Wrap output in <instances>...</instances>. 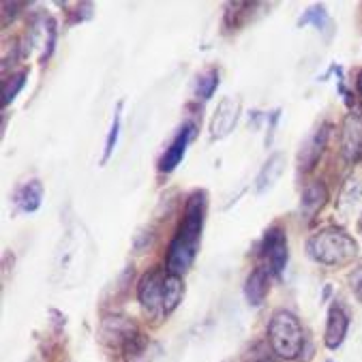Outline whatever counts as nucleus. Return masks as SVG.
Instances as JSON below:
<instances>
[{"label": "nucleus", "mask_w": 362, "mask_h": 362, "mask_svg": "<svg viewBox=\"0 0 362 362\" xmlns=\"http://www.w3.org/2000/svg\"><path fill=\"white\" fill-rule=\"evenodd\" d=\"M307 24H313L320 33H326V30L332 26L330 16H328V11H326L324 5H313V7H309V9L300 16L298 26H307Z\"/></svg>", "instance_id": "412c9836"}, {"label": "nucleus", "mask_w": 362, "mask_h": 362, "mask_svg": "<svg viewBox=\"0 0 362 362\" xmlns=\"http://www.w3.org/2000/svg\"><path fill=\"white\" fill-rule=\"evenodd\" d=\"M137 332L139 330L131 320H127L122 315H105L101 322V328H99V339H101V343H105L110 347L122 349L124 343L129 339H133Z\"/></svg>", "instance_id": "1a4fd4ad"}, {"label": "nucleus", "mask_w": 362, "mask_h": 362, "mask_svg": "<svg viewBox=\"0 0 362 362\" xmlns=\"http://www.w3.org/2000/svg\"><path fill=\"white\" fill-rule=\"evenodd\" d=\"M165 276L168 272L161 268H151L141 274L137 281V300L141 309L146 311L151 317H161L163 315V289H165Z\"/></svg>", "instance_id": "20e7f679"}, {"label": "nucleus", "mask_w": 362, "mask_h": 362, "mask_svg": "<svg viewBox=\"0 0 362 362\" xmlns=\"http://www.w3.org/2000/svg\"><path fill=\"white\" fill-rule=\"evenodd\" d=\"M307 253L322 266H345L358 257V243L341 228H324L307 240Z\"/></svg>", "instance_id": "f03ea898"}, {"label": "nucleus", "mask_w": 362, "mask_h": 362, "mask_svg": "<svg viewBox=\"0 0 362 362\" xmlns=\"http://www.w3.org/2000/svg\"><path fill=\"white\" fill-rule=\"evenodd\" d=\"M285 165H287L285 155H283V153H272V155L264 161V165H262V170H259V174H257V178H255V193L262 195V193H266L268 189H272V187L279 182V178L283 176Z\"/></svg>", "instance_id": "4468645a"}, {"label": "nucleus", "mask_w": 362, "mask_h": 362, "mask_svg": "<svg viewBox=\"0 0 362 362\" xmlns=\"http://www.w3.org/2000/svg\"><path fill=\"white\" fill-rule=\"evenodd\" d=\"M238 116H240V103L232 97H226L219 101L214 110V116L210 118V135L212 139H223L228 137L236 122H238Z\"/></svg>", "instance_id": "9d476101"}, {"label": "nucleus", "mask_w": 362, "mask_h": 362, "mask_svg": "<svg viewBox=\"0 0 362 362\" xmlns=\"http://www.w3.org/2000/svg\"><path fill=\"white\" fill-rule=\"evenodd\" d=\"M148 347H151L148 337H146V334H141V332H137V334H135L133 339H129V341L124 343V347L120 349V351H122V360H124V362H146V360H148V358H146Z\"/></svg>", "instance_id": "a211bd4d"}, {"label": "nucleus", "mask_w": 362, "mask_h": 362, "mask_svg": "<svg viewBox=\"0 0 362 362\" xmlns=\"http://www.w3.org/2000/svg\"><path fill=\"white\" fill-rule=\"evenodd\" d=\"M13 204L22 210V212H37L43 204V185L41 180L33 178L28 182L18 185V189L13 191Z\"/></svg>", "instance_id": "2eb2a0df"}, {"label": "nucleus", "mask_w": 362, "mask_h": 362, "mask_svg": "<svg viewBox=\"0 0 362 362\" xmlns=\"http://www.w3.org/2000/svg\"><path fill=\"white\" fill-rule=\"evenodd\" d=\"M268 345L281 360H296L305 347V330L300 320L287 309H279L268 322Z\"/></svg>", "instance_id": "7ed1b4c3"}, {"label": "nucleus", "mask_w": 362, "mask_h": 362, "mask_svg": "<svg viewBox=\"0 0 362 362\" xmlns=\"http://www.w3.org/2000/svg\"><path fill=\"white\" fill-rule=\"evenodd\" d=\"M120 118H122V103H118V110L114 114V120H112V127H110V133H107V141H105V148H103L101 163H107L110 157L114 155V148H116V144H118V135H120Z\"/></svg>", "instance_id": "4be33fe9"}, {"label": "nucleus", "mask_w": 362, "mask_h": 362, "mask_svg": "<svg viewBox=\"0 0 362 362\" xmlns=\"http://www.w3.org/2000/svg\"><path fill=\"white\" fill-rule=\"evenodd\" d=\"M228 362H230V360H228Z\"/></svg>", "instance_id": "bb28decb"}, {"label": "nucleus", "mask_w": 362, "mask_h": 362, "mask_svg": "<svg viewBox=\"0 0 362 362\" xmlns=\"http://www.w3.org/2000/svg\"><path fill=\"white\" fill-rule=\"evenodd\" d=\"M195 133H197V127L193 122H185L180 127V131L176 133V137L172 139V144L165 148V153L159 159L157 168H159L161 174H172L182 163V159L187 155V148H189L191 139L195 137Z\"/></svg>", "instance_id": "6e6552de"}, {"label": "nucleus", "mask_w": 362, "mask_h": 362, "mask_svg": "<svg viewBox=\"0 0 362 362\" xmlns=\"http://www.w3.org/2000/svg\"><path fill=\"white\" fill-rule=\"evenodd\" d=\"M262 257L266 259V264H268L266 268L272 274H276V276L283 274L287 259H289V247H287V236H285L283 228L272 226L266 232V236L262 240Z\"/></svg>", "instance_id": "0eeeda50"}, {"label": "nucleus", "mask_w": 362, "mask_h": 362, "mask_svg": "<svg viewBox=\"0 0 362 362\" xmlns=\"http://www.w3.org/2000/svg\"><path fill=\"white\" fill-rule=\"evenodd\" d=\"M259 362H274V360H270V358H264V360H259Z\"/></svg>", "instance_id": "a878e982"}, {"label": "nucleus", "mask_w": 362, "mask_h": 362, "mask_svg": "<svg viewBox=\"0 0 362 362\" xmlns=\"http://www.w3.org/2000/svg\"><path fill=\"white\" fill-rule=\"evenodd\" d=\"M349 287H351V292L356 296L358 303H362V266H356L351 272H349Z\"/></svg>", "instance_id": "b1692460"}, {"label": "nucleus", "mask_w": 362, "mask_h": 362, "mask_svg": "<svg viewBox=\"0 0 362 362\" xmlns=\"http://www.w3.org/2000/svg\"><path fill=\"white\" fill-rule=\"evenodd\" d=\"M219 80H221V76H219V69L216 66H208L206 71H202L195 82V97L199 101L212 99V95L216 93V88H219Z\"/></svg>", "instance_id": "f3484780"}, {"label": "nucleus", "mask_w": 362, "mask_h": 362, "mask_svg": "<svg viewBox=\"0 0 362 362\" xmlns=\"http://www.w3.org/2000/svg\"><path fill=\"white\" fill-rule=\"evenodd\" d=\"M206 191L197 189L193 191L187 202H185V212L180 226L168 247L165 255V272L182 276L195 262L199 240H202V230H204V219H206Z\"/></svg>", "instance_id": "f257e3e1"}, {"label": "nucleus", "mask_w": 362, "mask_h": 362, "mask_svg": "<svg viewBox=\"0 0 362 362\" xmlns=\"http://www.w3.org/2000/svg\"><path fill=\"white\" fill-rule=\"evenodd\" d=\"M356 90L362 95V71H360V74H358V78H356Z\"/></svg>", "instance_id": "393cba45"}, {"label": "nucleus", "mask_w": 362, "mask_h": 362, "mask_svg": "<svg viewBox=\"0 0 362 362\" xmlns=\"http://www.w3.org/2000/svg\"><path fill=\"white\" fill-rule=\"evenodd\" d=\"M182 296H185L182 276L168 274L165 276V289H163V315H172L178 309Z\"/></svg>", "instance_id": "dca6fc26"}, {"label": "nucleus", "mask_w": 362, "mask_h": 362, "mask_svg": "<svg viewBox=\"0 0 362 362\" xmlns=\"http://www.w3.org/2000/svg\"><path fill=\"white\" fill-rule=\"evenodd\" d=\"M26 80H28V71L22 69V71H16L13 76L5 78L3 82V105H11L16 101V97L20 95V90L26 86Z\"/></svg>", "instance_id": "aec40b11"}, {"label": "nucleus", "mask_w": 362, "mask_h": 362, "mask_svg": "<svg viewBox=\"0 0 362 362\" xmlns=\"http://www.w3.org/2000/svg\"><path fill=\"white\" fill-rule=\"evenodd\" d=\"M328 202V189L324 182H309L300 193V216L307 221L315 219Z\"/></svg>", "instance_id": "ddd939ff"}, {"label": "nucleus", "mask_w": 362, "mask_h": 362, "mask_svg": "<svg viewBox=\"0 0 362 362\" xmlns=\"http://www.w3.org/2000/svg\"><path fill=\"white\" fill-rule=\"evenodd\" d=\"M330 133H332V124L322 122L307 135V139L300 144V151H298V170L300 172H311L317 168V163L328 146Z\"/></svg>", "instance_id": "39448f33"}, {"label": "nucleus", "mask_w": 362, "mask_h": 362, "mask_svg": "<svg viewBox=\"0 0 362 362\" xmlns=\"http://www.w3.org/2000/svg\"><path fill=\"white\" fill-rule=\"evenodd\" d=\"M56 39H58V30H56V22L54 18L45 16V45H43V54L39 56V62L45 64L52 54H54V47H56Z\"/></svg>", "instance_id": "5701e85b"}, {"label": "nucleus", "mask_w": 362, "mask_h": 362, "mask_svg": "<svg viewBox=\"0 0 362 362\" xmlns=\"http://www.w3.org/2000/svg\"><path fill=\"white\" fill-rule=\"evenodd\" d=\"M270 292V270L266 266H257L249 272L245 281V298L251 307H262Z\"/></svg>", "instance_id": "f8f14e48"}, {"label": "nucleus", "mask_w": 362, "mask_h": 362, "mask_svg": "<svg viewBox=\"0 0 362 362\" xmlns=\"http://www.w3.org/2000/svg\"><path fill=\"white\" fill-rule=\"evenodd\" d=\"M349 330V313L341 303H332L326 317V330H324V345L328 349H339L347 337Z\"/></svg>", "instance_id": "9b49d317"}, {"label": "nucleus", "mask_w": 362, "mask_h": 362, "mask_svg": "<svg viewBox=\"0 0 362 362\" xmlns=\"http://www.w3.org/2000/svg\"><path fill=\"white\" fill-rule=\"evenodd\" d=\"M257 5L251 3H228L226 5V16H223V24L228 30H236L243 26V22L249 18V11L255 9Z\"/></svg>", "instance_id": "6ab92c4d"}, {"label": "nucleus", "mask_w": 362, "mask_h": 362, "mask_svg": "<svg viewBox=\"0 0 362 362\" xmlns=\"http://www.w3.org/2000/svg\"><path fill=\"white\" fill-rule=\"evenodd\" d=\"M341 155L347 163L362 157V107L354 105L341 127Z\"/></svg>", "instance_id": "423d86ee"}]
</instances>
